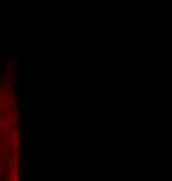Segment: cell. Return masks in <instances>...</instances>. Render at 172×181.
I'll return each instance as SVG.
<instances>
[{"mask_svg":"<svg viewBox=\"0 0 172 181\" xmlns=\"http://www.w3.org/2000/svg\"><path fill=\"white\" fill-rule=\"evenodd\" d=\"M21 134L16 96L0 87V181H19Z\"/></svg>","mask_w":172,"mask_h":181,"instance_id":"6da1fadb","label":"cell"}]
</instances>
